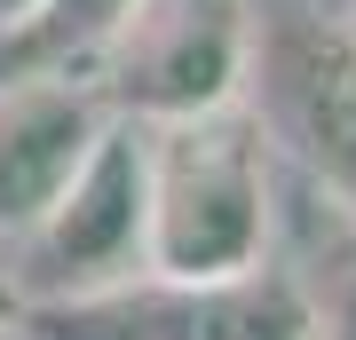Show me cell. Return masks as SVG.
<instances>
[{"label": "cell", "instance_id": "6da1fadb", "mask_svg": "<svg viewBox=\"0 0 356 340\" xmlns=\"http://www.w3.org/2000/svg\"><path fill=\"white\" fill-rule=\"evenodd\" d=\"M269 245V166L261 119L238 103L191 119H143V277L229 285L261 269Z\"/></svg>", "mask_w": 356, "mask_h": 340}, {"label": "cell", "instance_id": "7a4b0ae2", "mask_svg": "<svg viewBox=\"0 0 356 340\" xmlns=\"http://www.w3.org/2000/svg\"><path fill=\"white\" fill-rule=\"evenodd\" d=\"M16 293L24 309L79 301L143 277V119H111L56 206L16 238Z\"/></svg>", "mask_w": 356, "mask_h": 340}, {"label": "cell", "instance_id": "3957f363", "mask_svg": "<svg viewBox=\"0 0 356 340\" xmlns=\"http://www.w3.org/2000/svg\"><path fill=\"white\" fill-rule=\"evenodd\" d=\"M245 63L261 72L269 127L356 206V32L317 8H277L261 32H245Z\"/></svg>", "mask_w": 356, "mask_h": 340}, {"label": "cell", "instance_id": "277c9868", "mask_svg": "<svg viewBox=\"0 0 356 340\" xmlns=\"http://www.w3.org/2000/svg\"><path fill=\"white\" fill-rule=\"evenodd\" d=\"M103 127H111L103 95L72 72H24L16 88H0V245H16L56 206Z\"/></svg>", "mask_w": 356, "mask_h": 340}, {"label": "cell", "instance_id": "5b68a950", "mask_svg": "<svg viewBox=\"0 0 356 340\" xmlns=\"http://www.w3.org/2000/svg\"><path fill=\"white\" fill-rule=\"evenodd\" d=\"M245 32L254 24L238 16V0H191V8L166 16L151 32V48L135 56L127 103L143 119H191V111H214V103H238Z\"/></svg>", "mask_w": 356, "mask_h": 340}, {"label": "cell", "instance_id": "8992f818", "mask_svg": "<svg viewBox=\"0 0 356 340\" xmlns=\"http://www.w3.org/2000/svg\"><path fill=\"white\" fill-rule=\"evenodd\" d=\"M143 16V0H48V24L56 40H111V32H127Z\"/></svg>", "mask_w": 356, "mask_h": 340}, {"label": "cell", "instance_id": "52a82bcc", "mask_svg": "<svg viewBox=\"0 0 356 340\" xmlns=\"http://www.w3.org/2000/svg\"><path fill=\"white\" fill-rule=\"evenodd\" d=\"M309 340H356V269H348L341 285H332L325 316H309Z\"/></svg>", "mask_w": 356, "mask_h": 340}, {"label": "cell", "instance_id": "ba28073f", "mask_svg": "<svg viewBox=\"0 0 356 340\" xmlns=\"http://www.w3.org/2000/svg\"><path fill=\"white\" fill-rule=\"evenodd\" d=\"M48 16V0H0V32H32Z\"/></svg>", "mask_w": 356, "mask_h": 340}, {"label": "cell", "instance_id": "9c48e42d", "mask_svg": "<svg viewBox=\"0 0 356 340\" xmlns=\"http://www.w3.org/2000/svg\"><path fill=\"white\" fill-rule=\"evenodd\" d=\"M8 325H24V293H16V277H8V253H0V332Z\"/></svg>", "mask_w": 356, "mask_h": 340}]
</instances>
